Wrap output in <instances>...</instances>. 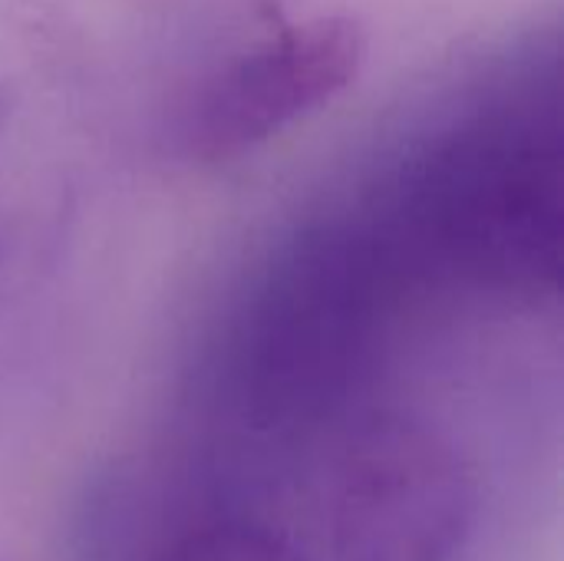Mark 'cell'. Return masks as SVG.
I'll list each match as a JSON object with an SVG mask.
<instances>
[{
  "instance_id": "obj_1",
  "label": "cell",
  "mask_w": 564,
  "mask_h": 561,
  "mask_svg": "<svg viewBox=\"0 0 564 561\" xmlns=\"http://www.w3.org/2000/svg\"><path fill=\"white\" fill-rule=\"evenodd\" d=\"M397 281L373 228L288 241L235 304L225 367L238 410L258 430H301L344 407L383 344Z\"/></svg>"
},
{
  "instance_id": "obj_2",
  "label": "cell",
  "mask_w": 564,
  "mask_h": 561,
  "mask_svg": "<svg viewBox=\"0 0 564 561\" xmlns=\"http://www.w3.org/2000/svg\"><path fill=\"white\" fill-rule=\"evenodd\" d=\"M393 261L459 284L539 294L562 268V149L522 112L476 119L400 179L380 231Z\"/></svg>"
},
{
  "instance_id": "obj_3",
  "label": "cell",
  "mask_w": 564,
  "mask_h": 561,
  "mask_svg": "<svg viewBox=\"0 0 564 561\" xmlns=\"http://www.w3.org/2000/svg\"><path fill=\"white\" fill-rule=\"evenodd\" d=\"M479 516V483L453 443L406 417L347 440L330 496L337 561H453Z\"/></svg>"
},
{
  "instance_id": "obj_4",
  "label": "cell",
  "mask_w": 564,
  "mask_h": 561,
  "mask_svg": "<svg viewBox=\"0 0 564 561\" xmlns=\"http://www.w3.org/2000/svg\"><path fill=\"white\" fill-rule=\"evenodd\" d=\"M350 17L288 23L212 69L185 103L178 139L198 162H228L344 93L364 63Z\"/></svg>"
},
{
  "instance_id": "obj_5",
  "label": "cell",
  "mask_w": 564,
  "mask_h": 561,
  "mask_svg": "<svg viewBox=\"0 0 564 561\" xmlns=\"http://www.w3.org/2000/svg\"><path fill=\"white\" fill-rule=\"evenodd\" d=\"M162 561H311L288 536L254 522H215L188 532Z\"/></svg>"
}]
</instances>
